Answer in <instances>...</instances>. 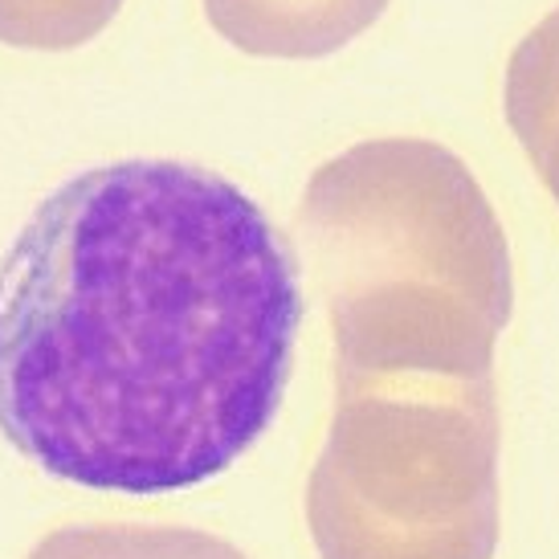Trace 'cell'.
Segmentation results:
<instances>
[{"label":"cell","instance_id":"3957f363","mask_svg":"<svg viewBox=\"0 0 559 559\" xmlns=\"http://www.w3.org/2000/svg\"><path fill=\"white\" fill-rule=\"evenodd\" d=\"M307 523L319 559H495V380H335Z\"/></svg>","mask_w":559,"mask_h":559},{"label":"cell","instance_id":"8992f818","mask_svg":"<svg viewBox=\"0 0 559 559\" xmlns=\"http://www.w3.org/2000/svg\"><path fill=\"white\" fill-rule=\"evenodd\" d=\"M29 559H249L234 544L192 527L94 523L62 527L33 547Z\"/></svg>","mask_w":559,"mask_h":559},{"label":"cell","instance_id":"5b68a950","mask_svg":"<svg viewBox=\"0 0 559 559\" xmlns=\"http://www.w3.org/2000/svg\"><path fill=\"white\" fill-rule=\"evenodd\" d=\"M502 110L539 180L559 204V9L514 46L502 82Z\"/></svg>","mask_w":559,"mask_h":559},{"label":"cell","instance_id":"7a4b0ae2","mask_svg":"<svg viewBox=\"0 0 559 559\" xmlns=\"http://www.w3.org/2000/svg\"><path fill=\"white\" fill-rule=\"evenodd\" d=\"M298 241L335 335V380H478L514 311L511 246L474 171L433 140H368L326 159Z\"/></svg>","mask_w":559,"mask_h":559},{"label":"cell","instance_id":"277c9868","mask_svg":"<svg viewBox=\"0 0 559 559\" xmlns=\"http://www.w3.org/2000/svg\"><path fill=\"white\" fill-rule=\"evenodd\" d=\"M392 0H204L209 25L249 58L314 62L372 29Z\"/></svg>","mask_w":559,"mask_h":559},{"label":"cell","instance_id":"52a82bcc","mask_svg":"<svg viewBox=\"0 0 559 559\" xmlns=\"http://www.w3.org/2000/svg\"><path fill=\"white\" fill-rule=\"evenodd\" d=\"M123 0H0V46L66 53L94 41Z\"/></svg>","mask_w":559,"mask_h":559},{"label":"cell","instance_id":"6da1fadb","mask_svg":"<svg viewBox=\"0 0 559 559\" xmlns=\"http://www.w3.org/2000/svg\"><path fill=\"white\" fill-rule=\"evenodd\" d=\"M298 326L295 253L234 180L91 168L0 262V437L86 490L201 486L274 425Z\"/></svg>","mask_w":559,"mask_h":559}]
</instances>
